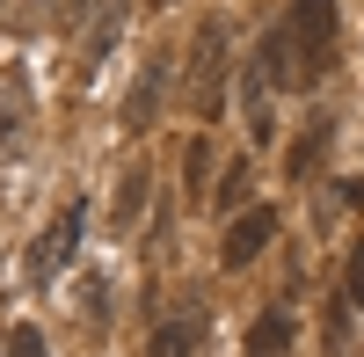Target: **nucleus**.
<instances>
[{
	"mask_svg": "<svg viewBox=\"0 0 364 357\" xmlns=\"http://www.w3.org/2000/svg\"><path fill=\"white\" fill-rule=\"evenodd\" d=\"M197 343H204V321H197V314H182V321H168V329L154 336V357H190Z\"/></svg>",
	"mask_w": 364,
	"mask_h": 357,
	"instance_id": "1a4fd4ad",
	"label": "nucleus"
},
{
	"mask_svg": "<svg viewBox=\"0 0 364 357\" xmlns=\"http://www.w3.org/2000/svg\"><path fill=\"white\" fill-rule=\"evenodd\" d=\"M219 87H226V22H204L190 44V102L197 117H219Z\"/></svg>",
	"mask_w": 364,
	"mask_h": 357,
	"instance_id": "f03ea898",
	"label": "nucleus"
},
{
	"mask_svg": "<svg viewBox=\"0 0 364 357\" xmlns=\"http://www.w3.org/2000/svg\"><path fill=\"white\" fill-rule=\"evenodd\" d=\"M328 51H336V0H291L284 29H269L262 44V73L269 87H314L328 73Z\"/></svg>",
	"mask_w": 364,
	"mask_h": 357,
	"instance_id": "f257e3e1",
	"label": "nucleus"
},
{
	"mask_svg": "<svg viewBox=\"0 0 364 357\" xmlns=\"http://www.w3.org/2000/svg\"><path fill=\"white\" fill-rule=\"evenodd\" d=\"M343 284H350V299H357V307H364V241H357V248H350V277H343Z\"/></svg>",
	"mask_w": 364,
	"mask_h": 357,
	"instance_id": "2eb2a0df",
	"label": "nucleus"
},
{
	"mask_svg": "<svg viewBox=\"0 0 364 357\" xmlns=\"http://www.w3.org/2000/svg\"><path fill=\"white\" fill-rule=\"evenodd\" d=\"M240 102H248V132H255V146H269V73L262 66H248V80H240Z\"/></svg>",
	"mask_w": 364,
	"mask_h": 357,
	"instance_id": "0eeeda50",
	"label": "nucleus"
},
{
	"mask_svg": "<svg viewBox=\"0 0 364 357\" xmlns=\"http://www.w3.org/2000/svg\"><path fill=\"white\" fill-rule=\"evenodd\" d=\"M8 357H44V336L29 329V321H22V329H8Z\"/></svg>",
	"mask_w": 364,
	"mask_h": 357,
	"instance_id": "f8f14e48",
	"label": "nucleus"
},
{
	"mask_svg": "<svg viewBox=\"0 0 364 357\" xmlns=\"http://www.w3.org/2000/svg\"><path fill=\"white\" fill-rule=\"evenodd\" d=\"M117 8H124V0H51V22L73 37V29H95V22H109Z\"/></svg>",
	"mask_w": 364,
	"mask_h": 357,
	"instance_id": "6e6552de",
	"label": "nucleus"
},
{
	"mask_svg": "<svg viewBox=\"0 0 364 357\" xmlns=\"http://www.w3.org/2000/svg\"><path fill=\"white\" fill-rule=\"evenodd\" d=\"M22 117H29V110H22V102H15V95H8V102H0V154H8V139H15V132H22Z\"/></svg>",
	"mask_w": 364,
	"mask_h": 357,
	"instance_id": "ddd939ff",
	"label": "nucleus"
},
{
	"mask_svg": "<svg viewBox=\"0 0 364 357\" xmlns=\"http://www.w3.org/2000/svg\"><path fill=\"white\" fill-rule=\"evenodd\" d=\"M248 183H255V161H233L226 183H219V204H240V197H248Z\"/></svg>",
	"mask_w": 364,
	"mask_h": 357,
	"instance_id": "9b49d317",
	"label": "nucleus"
},
{
	"mask_svg": "<svg viewBox=\"0 0 364 357\" xmlns=\"http://www.w3.org/2000/svg\"><path fill=\"white\" fill-rule=\"evenodd\" d=\"M269 241H277V212H269V204H255V212H240V219H233L219 262H226V270H248V262H255Z\"/></svg>",
	"mask_w": 364,
	"mask_h": 357,
	"instance_id": "20e7f679",
	"label": "nucleus"
},
{
	"mask_svg": "<svg viewBox=\"0 0 364 357\" xmlns=\"http://www.w3.org/2000/svg\"><path fill=\"white\" fill-rule=\"evenodd\" d=\"M80 233H87V212H80V204H66V212H58V219L37 233V248H29V277H37V284H51V277L80 255Z\"/></svg>",
	"mask_w": 364,
	"mask_h": 357,
	"instance_id": "7ed1b4c3",
	"label": "nucleus"
},
{
	"mask_svg": "<svg viewBox=\"0 0 364 357\" xmlns=\"http://www.w3.org/2000/svg\"><path fill=\"white\" fill-rule=\"evenodd\" d=\"M161 87H168V66H146V73H139L132 102H124V124H132V132H146V124H154V110H161Z\"/></svg>",
	"mask_w": 364,
	"mask_h": 357,
	"instance_id": "423d86ee",
	"label": "nucleus"
},
{
	"mask_svg": "<svg viewBox=\"0 0 364 357\" xmlns=\"http://www.w3.org/2000/svg\"><path fill=\"white\" fill-rule=\"evenodd\" d=\"M139 212H146V168H132V175H124V190H117V226H132Z\"/></svg>",
	"mask_w": 364,
	"mask_h": 357,
	"instance_id": "9d476101",
	"label": "nucleus"
},
{
	"mask_svg": "<svg viewBox=\"0 0 364 357\" xmlns=\"http://www.w3.org/2000/svg\"><path fill=\"white\" fill-rule=\"evenodd\" d=\"M161 8H168V0H161Z\"/></svg>",
	"mask_w": 364,
	"mask_h": 357,
	"instance_id": "dca6fc26",
	"label": "nucleus"
},
{
	"mask_svg": "<svg viewBox=\"0 0 364 357\" xmlns=\"http://www.w3.org/2000/svg\"><path fill=\"white\" fill-rule=\"evenodd\" d=\"M182 168H190V197H197V183H204V175H211V146L197 139V146H190V161H182Z\"/></svg>",
	"mask_w": 364,
	"mask_h": 357,
	"instance_id": "4468645a",
	"label": "nucleus"
},
{
	"mask_svg": "<svg viewBox=\"0 0 364 357\" xmlns=\"http://www.w3.org/2000/svg\"><path fill=\"white\" fill-rule=\"evenodd\" d=\"M291 350V307H269L248 329V357H284Z\"/></svg>",
	"mask_w": 364,
	"mask_h": 357,
	"instance_id": "39448f33",
	"label": "nucleus"
}]
</instances>
